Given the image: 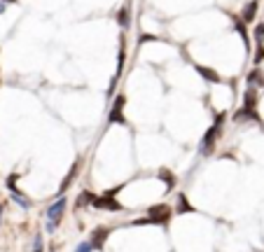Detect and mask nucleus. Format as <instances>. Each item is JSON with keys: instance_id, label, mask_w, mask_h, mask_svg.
I'll use <instances>...</instances> for the list:
<instances>
[{"instance_id": "obj_6", "label": "nucleus", "mask_w": 264, "mask_h": 252, "mask_svg": "<svg viewBox=\"0 0 264 252\" xmlns=\"http://www.w3.org/2000/svg\"><path fill=\"white\" fill-rule=\"evenodd\" d=\"M108 236H110V229H106V226H101V229H93V234H92L93 250H103V243H106Z\"/></svg>"}, {"instance_id": "obj_4", "label": "nucleus", "mask_w": 264, "mask_h": 252, "mask_svg": "<svg viewBox=\"0 0 264 252\" xmlns=\"http://www.w3.org/2000/svg\"><path fill=\"white\" fill-rule=\"evenodd\" d=\"M93 208H106V210H112V212H119L122 210V206H119L115 196L112 194H103V196H98V199H93L92 203Z\"/></svg>"}, {"instance_id": "obj_18", "label": "nucleus", "mask_w": 264, "mask_h": 252, "mask_svg": "<svg viewBox=\"0 0 264 252\" xmlns=\"http://www.w3.org/2000/svg\"><path fill=\"white\" fill-rule=\"evenodd\" d=\"M92 250H93L92 240H87V243H79V245H78V250H75V252H92Z\"/></svg>"}, {"instance_id": "obj_22", "label": "nucleus", "mask_w": 264, "mask_h": 252, "mask_svg": "<svg viewBox=\"0 0 264 252\" xmlns=\"http://www.w3.org/2000/svg\"><path fill=\"white\" fill-rule=\"evenodd\" d=\"M0 215H2V206H0Z\"/></svg>"}, {"instance_id": "obj_1", "label": "nucleus", "mask_w": 264, "mask_h": 252, "mask_svg": "<svg viewBox=\"0 0 264 252\" xmlns=\"http://www.w3.org/2000/svg\"><path fill=\"white\" fill-rule=\"evenodd\" d=\"M222 124H225V115H217L215 124H213L211 129L206 131V135L201 138V145H199V154H201V157H208V154H213V149H215V143H217V138H220V131H222Z\"/></svg>"}, {"instance_id": "obj_5", "label": "nucleus", "mask_w": 264, "mask_h": 252, "mask_svg": "<svg viewBox=\"0 0 264 252\" xmlns=\"http://www.w3.org/2000/svg\"><path fill=\"white\" fill-rule=\"evenodd\" d=\"M124 103H126V101H124V96H117V98H115V105H112V110H110V117H108V121H110V124H124V115H122V110H124Z\"/></svg>"}, {"instance_id": "obj_23", "label": "nucleus", "mask_w": 264, "mask_h": 252, "mask_svg": "<svg viewBox=\"0 0 264 252\" xmlns=\"http://www.w3.org/2000/svg\"><path fill=\"white\" fill-rule=\"evenodd\" d=\"M10 2H12V0H10Z\"/></svg>"}, {"instance_id": "obj_10", "label": "nucleus", "mask_w": 264, "mask_h": 252, "mask_svg": "<svg viewBox=\"0 0 264 252\" xmlns=\"http://www.w3.org/2000/svg\"><path fill=\"white\" fill-rule=\"evenodd\" d=\"M10 192H12V199L16 201L21 208H31V201H28L26 196H24V194H21V192H19V189H16L14 185H10Z\"/></svg>"}, {"instance_id": "obj_15", "label": "nucleus", "mask_w": 264, "mask_h": 252, "mask_svg": "<svg viewBox=\"0 0 264 252\" xmlns=\"http://www.w3.org/2000/svg\"><path fill=\"white\" fill-rule=\"evenodd\" d=\"M117 73H122V68H124V61H126V52H124V44L119 47V56H117Z\"/></svg>"}, {"instance_id": "obj_13", "label": "nucleus", "mask_w": 264, "mask_h": 252, "mask_svg": "<svg viewBox=\"0 0 264 252\" xmlns=\"http://www.w3.org/2000/svg\"><path fill=\"white\" fill-rule=\"evenodd\" d=\"M159 178H161V180L169 185V189H171V187H175V178H173L169 171H161V173H159Z\"/></svg>"}, {"instance_id": "obj_21", "label": "nucleus", "mask_w": 264, "mask_h": 252, "mask_svg": "<svg viewBox=\"0 0 264 252\" xmlns=\"http://www.w3.org/2000/svg\"><path fill=\"white\" fill-rule=\"evenodd\" d=\"M5 10H7V5H5V0H0V14L5 12Z\"/></svg>"}, {"instance_id": "obj_11", "label": "nucleus", "mask_w": 264, "mask_h": 252, "mask_svg": "<svg viewBox=\"0 0 264 252\" xmlns=\"http://www.w3.org/2000/svg\"><path fill=\"white\" fill-rule=\"evenodd\" d=\"M192 210H194L192 203L187 201L185 194H180V196H178V212H192Z\"/></svg>"}, {"instance_id": "obj_8", "label": "nucleus", "mask_w": 264, "mask_h": 252, "mask_svg": "<svg viewBox=\"0 0 264 252\" xmlns=\"http://www.w3.org/2000/svg\"><path fill=\"white\" fill-rule=\"evenodd\" d=\"M78 171H79V161H78V163H73V168H70V173H68V178L63 180V182H61V189H59V196H63V194H66V189L70 187V182H73V180L78 178Z\"/></svg>"}, {"instance_id": "obj_20", "label": "nucleus", "mask_w": 264, "mask_h": 252, "mask_svg": "<svg viewBox=\"0 0 264 252\" xmlns=\"http://www.w3.org/2000/svg\"><path fill=\"white\" fill-rule=\"evenodd\" d=\"M255 38H257V42H264V24L255 28Z\"/></svg>"}, {"instance_id": "obj_7", "label": "nucleus", "mask_w": 264, "mask_h": 252, "mask_svg": "<svg viewBox=\"0 0 264 252\" xmlns=\"http://www.w3.org/2000/svg\"><path fill=\"white\" fill-rule=\"evenodd\" d=\"M197 73L206 82H211V84H217V82H220V75H217L215 70H211V68H206V66H197Z\"/></svg>"}, {"instance_id": "obj_2", "label": "nucleus", "mask_w": 264, "mask_h": 252, "mask_svg": "<svg viewBox=\"0 0 264 252\" xmlns=\"http://www.w3.org/2000/svg\"><path fill=\"white\" fill-rule=\"evenodd\" d=\"M171 220V208L159 203V206H152L147 210V220H136L133 224L136 226H143V224H166Z\"/></svg>"}, {"instance_id": "obj_12", "label": "nucleus", "mask_w": 264, "mask_h": 252, "mask_svg": "<svg viewBox=\"0 0 264 252\" xmlns=\"http://www.w3.org/2000/svg\"><path fill=\"white\" fill-rule=\"evenodd\" d=\"M117 21L122 28H129V7H122L117 14Z\"/></svg>"}, {"instance_id": "obj_9", "label": "nucleus", "mask_w": 264, "mask_h": 252, "mask_svg": "<svg viewBox=\"0 0 264 252\" xmlns=\"http://www.w3.org/2000/svg\"><path fill=\"white\" fill-rule=\"evenodd\" d=\"M255 14H257V2L252 0V2H248V5L243 7V21H246V24L255 21Z\"/></svg>"}, {"instance_id": "obj_19", "label": "nucleus", "mask_w": 264, "mask_h": 252, "mask_svg": "<svg viewBox=\"0 0 264 252\" xmlns=\"http://www.w3.org/2000/svg\"><path fill=\"white\" fill-rule=\"evenodd\" d=\"M33 252H42V234H38L33 240Z\"/></svg>"}, {"instance_id": "obj_17", "label": "nucleus", "mask_w": 264, "mask_h": 252, "mask_svg": "<svg viewBox=\"0 0 264 252\" xmlns=\"http://www.w3.org/2000/svg\"><path fill=\"white\" fill-rule=\"evenodd\" d=\"M93 199H96V196H93V194H89V192H84V194H82V196H79L78 206H84V203H93Z\"/></svg>"}, {"instance_id": "obj_14", "label": "nucleus", "mask_w": 264, "mask_h": 252, "mask_svg": "<svg viewBox=\"0 0 264 252\" xmlns=\"http://www.w3.org/2000/svg\"><path fill=\"white\" fill-rule=\"evenodd\" d=\"M248 82H250V84H257V87H260V84H264L262 73H260V70H252V73H250V77H248Z\"/></svg>"}, {"instance_id": "obj_16", "label": "nucleus", "mask_w": 264, "mask_h": 252, "mask_svg": "<svg viewBox=\"0 0 264 252\" xmlns=\"http://www.w3.org/2000/svg\"><path fill=\"white\" fill-rule=\"evenodd\" d=\"M252 61H255L257 66H260V63L264 61V47H262V42L257 44V52H255V59H252Z\"/></svg>"}, {"instance_id": "obj_3", "label": "nucleus", "mask_w": 264, "mask_h": 252, "mask_svg": "<svg viewBox=\"0 0 264 252\" xmlns=\"http://www.w3.org/2000/svg\"><path fill=\"white\" fill-rule=\"evenodd\" d=\"M66 206H68L66 196H59V201H56V203H52V206L47 208V231H56V224L61 222Z\"/></svg>"}]
</instances>
